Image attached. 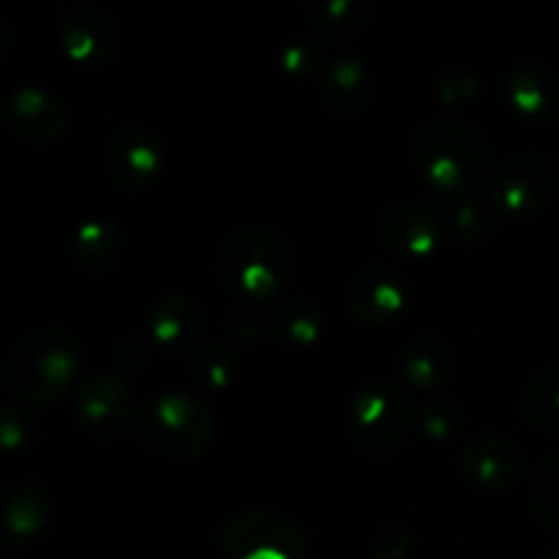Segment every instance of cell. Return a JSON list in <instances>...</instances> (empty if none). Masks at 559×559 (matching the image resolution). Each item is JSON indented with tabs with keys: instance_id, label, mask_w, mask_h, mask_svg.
I'll list each match as a JSON object with an SVG mask.
<instances>
[{
	"instance_id": "1",
	"label": "cell",
	"mask_w": 559,
	"mask_h": 559,
	"mask_svg": "<svg viewBox=\"0 0 559 559\" xmlns=\"http://www.w3.org/2000/svg\"><path fill=\"white\" fill-rule=\"evenodd\" d=\"M413 164L420 178L440 194L469 197L489 173V142L462 120H431L413 134Z\"/></svg>"
},
{
	"instance_id": "2",
	"label": "cell",
	"mask_w": 559,
	"mask_h": 559,
	"mask_svg": "<svg viewBox=\"0 0 559 559\" xmlns=\"http://www.w3.org/2000/svg\"><path fill=\"white\" fill-rule=\"evenodd\" d=\"M293 249L284 235L265 224H246L224 243L218 276L240 306H257L284 287L293 273Z\"/></svg>"
},
{
	"instance_id": "3",
	"label": "cell",
	"mask_w": 559,
	"mask_h": 559,
	"mask_svg": "<svg viewBox=\"0 0 559 559\" xmlns=\"http://www.w3.org/2000/svg\"><path fill=\"white\" fill-rule=\"evenodd\" d=\"M80 374V344L71 333L36 331L14 344L5 364V380L20 402L47 407L60 402Z\"/></svg>"
},
{
	"instance_id": "4",
	"label": "cell",
	"mask_w": 559,
	"mask_h": 559,
	"mask_svg": "<svg viewBox=\"0 0 559 559\" xmlns=\"http://www.w3.org/2000/svg\"><path fill=\"white\" fill-rule=\"evenodd\" d=\"M211 407L191 393H158L147 399L134 418V431L147 451L173 462H189L205 453L213 437Z\"/></svg>"
},
{
	"instance_id": "5",
	"label": "cell",
	"mask_w": 559,
	"mask_h": 559,
	"mask_svg": "<svg viewBox=\"0 0 559 559\" xmlns=\"http://www.w3.org/2000/svg\"><path fill=\"white\" fill-rule=\"evenodd\" d=\"M413 402L407 388L396 380H371L360 388L349 407V435L366 453H388L404 440L407 426L413 424Z\"/></svg>"
},
{
	"instance_id": "6",
	"label": "cell",
	"mask_w": 559,
	"mask_h": 559,
	"mask_svg": "<svg viewBox=\"0 0 559 559\" xmlns=\"http://www.w3.org/2000/svg\"><path fill=\"white\" fill-rule=\"evenodd\" d=\"M224 559H304V530L273 511H238L216 533Z\"/></svg>"
},
{
	"instance_id": "7",
	"label": "cell",
	"mask_w": 559,
	"mask_h": 559,
	"mask_svg": "<svg viewBox=\"0 0 559 559\" xmlns=\"http://www.w3.org/2000/svg\"><path fill=\"white\" fill-rule=\"evenodd\" d=\"M559 173L544 153H513L489 180V194L497 211L511 222H524L544 211L557 191Z\"/></svg>"
},
{
	"instance_id": "8",
	"label": "cell",
	"mask_w": 559,
	"mask_h": 559,
	"mask_svg": "<svg viewBox=\"0 0 559 559\" xmlns=\"http://www.w3.org/2000/svg\"><path fill=\"white\" fill-rule=\"evenodd\" d=\"M109 178L120 191L142 194L151 189L167 167V147L162 136L142 126H131L115 134L107 156Z\"/></svg>"
},
{
	"instance_id": "9",
	"label": "cell",
	"mask_w": 559,
	"mask_h": 559,
	"mask_svg": "<svg viewBox=\"0 0 559 559\" xmlns=\"http://www.w3.org/2000/svg\"><path fill=\"white\" fill-rule=\"evenodd\" d=\"M74 409L82 431L98 442H112L129 420V388L107 371H91L74 391Z\"/></svg>"
},
{
	"instance_id": "10",
	"label": "cell",
	"mask_w": 559,
	"mask_h": 559,
	"mask_svg": "<svg viewBox=\"0 0 559 559\" xmlns=\"http://www.w3.org/2000/svg\"><path fill=\"white\" fill-rule=\"evenodd\" d=\"M60 47L71 63L98 69L118 52V27L112 16L96 5H66L60 11Z\"/></svg>"
},
{
	"instance_id": "11",
	"label": "cell",
	"mask_w": 559,
	"mask_h": 559,
	"mask_svg": "<svg viewBox=\"0 0 559 559\" xmlns=\"http://www.w3.org/2000/svg\"><path fill=\"white\" fill-rule=\"evenodd\" d=\"M407 309L404 278L388 265H366L349 278L347 311L366 328H385Z\"/></svg>"
},
{
	"instance_id": "12",
	"label": "cell",
	"mask_w": 559,
	"mask_h": 559,
	"mask_svg": "<svg viewBox=\"0 0 559 559\" xmlns=\"http://www.w3.org/2000/svg\"><path fill=\"white\" fill-rule=\"evenodd\" d=\"M11 131L27 145H52L66 131V107L44 85H20L5 102Z\"/></svg>"
},
{
	"instance_id": "13",
	"label": "cell",
	"mask_w": 559,
	"mask_h": 559,
	"mask_svg": "<svg viewBox=\"0 0 559 559\" xmlns=\"http://www.w3.org/2000/svg\"><path fill=\"white\" fill-rule=\"evenodd\" d=\"M524 462L522 451L506 435L484 431L464 442L462 473L473 486L486 491H506L516 486Z\"/></svg>"
},
{
	"instance_id": "14",
	"label": "cell",
	"mask_w": 559,
	"mask_h": 559,
	"mask_svg": "<svg viewBox=\"0 0 559 559\" xmlns=\"http://www.w3.org/2000/svg\"><path fill=\"white\" fill-rule=\"evenodd\" d=\"M49 527V502L36 480H14L0 489V546L27 549Z\"/></svg>"
},
{
	"instance_id": "15",
	"label": "cell",
	"mask_w": 559,
	"mask_h": 559,
	"mask_svg": "<svg viewBox=\"0 0 559 559\" xmlns=\"http://www.w3.org/2000/svg\"><path fill=\"white\" fill-rule=\"evenodd\" d=\"M506 98L524 123L551 126L559 120V76L546 66H513L506 76Z\"/></svg>"
},
{
	"instance_id": "16",
	"label": "cell",
	"mask_w": 559,
	"mask_h": 559,
	"mask_svg": "<svg viewBox=\"0 0 559 559\" xmlns=\"http://www.w3.org/2000/svg\"><path fill=\"white\" fill-rule=\"evenodd\" d=\"M380 238L385 240L393 254L407 257V260H426V257L435 254L445 235H442L435 211L413 205V202H402V205H393L382 213Z\"/></svg>"
},
{
	"instance_id": "17",
	"label": "cell",
	"mask_w": 559,
	"mask_h": 559,
	"mask_svg": "<svg viewBox=\"0 0 559 559\" xmlns=\"http://www.w3.org/2000/svg\"><path fill=\"white\" fill-rule=\"evenodd\" d=\"M202 311L197 300L180 293H167L153 304L147 314V336L162 353H194L200 347Z\"/></svg>"
},
{
	"instance_id": "18",
	"label": "cell",
	"mask_w": 559,
	"mask_h": 559,
	"mask_svg": "<svg viewBox=\"0 0 559 559\" xmlns=\"http://www.w3.org/2000/svg\"><path fill=\"white\" fill-rule=\"evenodd\" d=\"M404 382L418 393H435L448 382L453 371V353L435 333H418L409 338L399 358Z\"/></svg>"
},
{
	"instance_id": "19",
	"label": "cell",
	"mask_w": 559,
	"mask_h": 559,
	"mask_svg": "<svg viewBox=\"0 0 559 559\" xmlns=\"http://www.w3.org/2000/svg\"><path fill=\"white\" fill-rule=\"evenodd\" d=\"M265 331L287 349H309L322 336V314L311 300L284 298L267 309Z\"/></svg>"
},
{
	"instance_id": "20",
	"label": "cell",
	"mask_w": 559,
	"mask_h": 559,
	"mask_svg": "<svg viewBox=\"0 0 559 559\" xmlns=\"http://www.w3.org/2000/svg\"><path fill=\"white\" fill-rule=\"evenodd\" d=\"M322 96L336 112L360 115L371 102V80L364 63L355 58H331L322 66Z\"/></svg>"
},
{
	"instance_id": "21",
	"label": "cell",
	"mask_w": 559,
	"mask_h": 559,
	"mask_svg": "<svg viewBox=\"0 0 559 559\" xmlns=\"http://www.w3.org/2000/svg\"><path fill=\"white\" fill-rule=\"evenodd\" d=\"M74 262L87 273H104L115 265L120 254V233L107 218H93L76 227L71 238Z\"/></svg>"
},
{
	"instance_id": "22",
	"label": "cell",
	"mask_w": 559,
	"mask_h": 559,
	"mask_svg": "<svg viewBox=\"0 0 559 559\" xmlns=\"http://www.w3.org/2000/svg\"><path fill=\"white\" fill-rule=\"evenodd\" d=\"M309 20L320 41L344 44L366 27V9L355 0H317L309 5Z\"/></svg>"
},
{
	"instance_id": "23",
	"label": "cell",
	"mask_w": 559,
	"mask_h": 559,
	"mask_svg": "<svg viewBox=\"0 0 559 559\" xmlns=\"http://www.w3.org/2000/svg\"><path fill=\"white\" fill-rule=\"evenodd\" d=\"M435 216L445 238L462 240V243H480L489 238L491 222L489 213L473 202L469 197H451L435 207Z\"/></svg>"
},
{
	"instance_id": "24",
	"label": "cell",
	"mask_w": 559,
	"mask_h": 559,
	"mask_svg": "<svg viewBox=\"0 0 559 559\" xmlns=\"http://www.w3.org/2000/svg\"><path fill=\"white\" fill-rule=\"evenodd\" d=\"M191 371H194V380L205 391H227L235 382V371H238L235 347L222 342V338H211V342L191 353Z\"/></svg>"
},
{
	"instance_id": "25",
	"label": "cell",
	"mask_w": 559,
	"mask_h": 559,
	"mask_svg": "<svg viewBox=\"0 0 559 559\" xmlns=\"http://www.w3.org/2000/svg\"><path fill=\"white\" fill-rule=\"evenodd\" d=\"M522 415L530 426L540 431L559 429V366L540 371L522 399Z\"/></svg>"
},
{
	"instance_id": "26",
	"label": "cell",
	"mask_w": 559,
	"mask_h": 559,
	"mask_svg": "<svg viewBox=\"0 0 559 559\" xmlns=\"http://www.w3.org/2000/svg\"><path fill=\"white\" fill-rule=\"evenodd\" d=\"M413 420L418 424L420 435L431 442H445L462 431L464 409L456 399H429L424 407L415 409Z\"/></svg>"
},
{
	"instance_id": "27",
	"label": "cell",
	"mask_w": 559,
	"mask_h": 559,
	"mask_svg": "<svg viewBox=\"0 0 559 559\" xmlns=\"http://www.w3.org/2000/svg\"><path fill=\"white\" fill-rule=\"evenodd\" d=\"M533 511L546 527L559 530V453H551L538 467L530 489Z\"/></svg>"
},
{
	"instance_id": "28",
	"label": "cell",
	"mask_w": 559,
	"mask_h": 559,
	"mask_svg": "<svg viewBox=\"0 0 559 559\" xmlns=\"http://www.w3.org/2000/svg\"><path fill=\"white\" fill-rule=\"evenodd\" d=\"M38 440V420L27 409L0 407V451L5 453H25L36 445Z\"/></svg>"
},
{
	"instance_id": "29",
	"label": "cell",
	"mask_w": 559,
	"mask_h": 559,
	"mask_svg": "<svg viewBox=\"0 0 559 559\" xmlns=\"http://www.w3.org/2000/svg\"><path fill=\"white\" fill-rule=\"evenodd\" d=\"M311 58H314V55H311V49L306 47H287L284 49V55H282V66H284V71H298V74H309L311 71Z\"/></svg>"
},
{
	"instance_id": "30",
	"label": "cell",
	"mask_w": 559,
	"mask_h": 559,
	"mask_svg": "<svg viewBox=\"0 0 559 559\" xmlns=\"http://www.w3.org/2000/svg\"><path fill=\"white\" fill-rule=\"evenodd\" d=\"M9 41H11L9 27H5V22L0 20V63H3V58L9 55Z\"/></svg>"
},
{
	"instance_id": "31",
	"label": "cell",
	"mask_w": 559,
	"mask_h": 559,
	"mask_svg": "<svg viewBox=\"0 0 559 559\" xmlns=\"http://www.w3.org/2000/svg\"><path fill=\"white\" fill-rule=\"evenodd\" d=\"M546 559H559V549H555V551H551V555H549V557H546Z\"/></svg>"
},
{
	"instance_id": "32",
	"label": "cell",
	"mask_w": 559,
	"mask_h": 559,
	"mask_svg": "<svg viewBox=\"0 0 559 559\" xmlns=\"http://www.w3.org/2000/svg\"><path fill=\"white\" fill-rule=\"evenodd\" d=\"M0 559H5V557H3V551H0Z\"/></svg>"
}]
</instances>
